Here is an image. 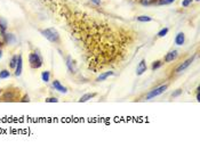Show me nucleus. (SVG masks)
<instances>
[{
    "label": "nucleus",
    "instance_id": "obj_1",
    "mask_svg": "<svg viewBox=\"0 0 200 148\" xmlns=\"http://www.w3.org/2000/svg\"><path fill=\"white\" fill-rule=\"evenodd\" d=\"M65 20L77 39L89 71L98 72L117 66L134 47L136 32L111 22L106 16L77 8L65 7Z\"/></svg>",
    "mask_w": 200,
    "mask_h": 148
},
{
    "label": "nucleus",
    "instance_id": "obj_2",
    "mask_svg": "<svg viewBox=\"0 0 200 148\" xmlns=\"http://www.w3.org/2000/svg\"><path fill=\"white\" fill-rule=\"evenodd\" d=\"M40 33L44 36L47 40H49L51 42H59V32L54 28H49V29H46V30H41Z\"/></svg>",
    "mask_w": 200,
    "mask_h": 148
},
{
    "label": "nucleus",
    "instance_id": "obj_3",
    "mask_svg": "<svg viewBox=\"0 0 200 148\" xmlns=\"http://www.w3.org/2000/svg\"><path fill=\"white\" fill-rule=\"evenodd\" d=\"M29 62L32 68H39L42 65V58L38 52H31L29 55Z\"/></svg>",
    "mask_w": 200,
    "mask_h": 148
},
{
    "label": "nucleus",
    "instance_id": "obj_4",
    "mask_svg": "<svg viewBox=\"0 0 200 148\" xmlns=\"http://www.w3.org/2000/svg\"><path fill=\"white\" fill-rule=\"evenodd\" d=\"M167 87H168V86H167V84H165V86H160V87H158V88L151 90L148 95H147V99H152V98H155V97L163 94V92L166 91Z\"/></svg>",
    "mask_w": 200,
    "mask_h": 148
},
{
    "label": "nucleus",
    "instance_id": "obj_5",
    "mask_svg": "<svg viewBox=\"0 0 200 148\" xmlns=\"http://www.w3.org/2000/svg\"><path fill=\"white\" fill-rule=\"evenodd\" d=\"M194 58H196V56H193V57H191V58H189V59H188V60H185L184 63H182V64H181V65H179V66H178L177 68L175 70V72H176V73H181L182 71H184V70H185L186 67H189V66H190V65H191V63H193V60H194Z\"/></svg>",
    "mask_w": 200,
    "mask_h": 148
},
{
    "label": "nucleus",
    "instance_id": "obj_6",
    "mask_svg": "<svg viewBox=\"0 0 200 148\" xmlns=\"http://www.w3.org/2000/svg\"><path fill=\"white\" fill-rule=\"evenodd\" d=\"M15 75L16 76H20L22 74V70H23V58L22 56L20 55L18 56V59H17V64H16V67H15Z\"/></svg>",
    "mask_w": 200,
    "mask_h": 148
},
{
    "label": "nucleus",
    "instance_id": "obj_7",
    "mask_svg": "<svg viewBox=\"0 0 200 148\" xmlns=\"http://www.w3.org/2000/svg\"><path fill=\"white\" fill-rule=\"evenodd\" d=\"M147 63H145V60L144 59H142L141 62L138 63V65H137V68H136V74L137 75H142V74L144 73V72H147Z\"/></svg>",
    "mask_w": 200,
    "mask_h": 148
},
{
    "label": "nucleus",
    "instance_id": "obj_8",
    "mask_svg": "<svg viewBox=\"0 0 200 148\" xmlns=\"http://www.w3.org/2000/svg\"><path fill=\"white\" fill-rule=\"evenodd\" d=\"M53 87L55 88V90H57V91L62 92V94H67V89L65 88L64 86H62L61 82L57 81V80H54V81H53Z\"/></svg>",
    "mask_w": 200,
    "mask_h": 148
},
{
    "label": "nucleus",
    "instance_id": "obj_9",
    "mask_svg": "<svg viewBox=\"0 0 200 148\" xmlns=\"http://www.w3.org/2000/svg\"><path fill=\"white\" fill-rule=\"evenodd\" d=\"M67 65L69 67V70H70V72L71 73H75L77 72V67H75V64H74V62L72 60V58L69 56L67 57Z\"/></svg>",
    "mask_w": 200,
    "mask_h": 148
},
{
    "label": "nucleus",
    "instance_id": "obj_10",
    "mask_svg": "<svg viewBox=\"0 0 200 148\" xmlns=\"http://www.w3.org/2000/svg\"><path fill=\"white\" fill-rule=\"evenodd\" d=\"M176 57H177V52H176V50H171V52H169L167 55H166L165 62H167V63L173 62L174 59H176Z\"/></svg>",
    "mask_w": 200,
    "mask_h": 148
},
{
    "label": "nucleus",
    "instance_id": "obj_11",
    "mask_svg": "<svg viewBox=\"0 0 200 148\" xmlns=\"http://www.w3.org/2000/svg\"><path fill=\"white\" fill-rule=\"evenodd\" d=\"M5 42L9 44H14L16 42V38L12 33H5Z\"/></svg>",
    "mask_w": 200,
    "mask_h": 148
},
{
    "label": "nucleus",
    "instance_id": "obj_12",
    "mask_svg": "<svg viewBox=\"0 0 200 148\" xmlns=\"http://www.w3.org/2000/svg\"><path fill=\"white\" fill-rule=\"evenodd\" d=\"M184 41H185V37H184V33H182V32H179L176 38H175V44H177V46H182V44H184Z\"/></svg>",
    "mask_w": 200,
    "mask_h": 148
},
{
    "label": "nucleus",
    "instance_id": "obj_13",
    "mask_svg": "<svg viewBox=\"0 0 200 148\" xmlns=\"http://www.w3.org/2000/svg\"><path fill=\"white\" fill-rule=\"evenodd\" d=\"M113 72L112 71H108V72H104V73H102L98 78L96 79V81H98V82H101V81H104L105 79H108L109 76H111V75H113Z\"/></svg>",
    "mask_w": 200,
    "mask_h": 148
},
{
    "label": "nucleus",
    "instance_id": "obj_14",
    "mask_svg": "<svg viewBox=\"0 0 200 148\" xmlns=\"http://www.w3.org/2000/svg\"><path fill=\"white\" fill-rule=\"evenodd\" d=\"M96 94H86V95H84V96L79 99V103H85V102H87L89 99H92L93 97H95Z\"/></svg>",
    "mask_w": 200,
    "mask_h": 148
},
{
    "label": "nucleus",
    "instance_id": "obj_15",
    "mask_svg": "<svg viewBox=\"0 0 200 148\" xmlns=\"http://www.w3.org/2000/svg\"><path fill=\"white\" fill-rule=\"evenodd\" d=\"M41 79H42L44 82H49V80H51V73H49L48 71L42 72V73H41Z\"/></svg>",
    "mask_w": 200,
    "mask_h": 148
},
{
    "label": "nucleus",
    "instance_id": "obj_16",
    "mask_svg": "<svg viewBox=\"0 0 200 148\" xmlns=\"http://www.w3.org/2000/svg\"><path fill=\"white\" fill-rule=\"evenodd\" d=\"M136 18H137L138 22H151L152 21V18L150 16H147V15H142V16H138Z\"/></svg>",
    "mask_w": 200,
    "mask_h": 148
},
{
    "label": "nucleus",
    "instance_id": "obj_17",
    "mask_svg": "<svg viewBox=\"0 0 200 148\" xmlns=\"http://www.w3.org/2000/svg\"><path fill=\"white\" fill-rule=\"evenodd\" d=\"M168 31H169V29L168 28H163V29H161L159 32H158V37L159 38H163L165 37L167 33H168Z\"/></svg>",
    "mask_w": 200,
    "mask_h": 148
},
{
    "label": "nucleus",
    "instance_id": "obj_18",
    "mask_svg": "<svg viewBox=\"0 0 200 148\" xmlns=\"http://www.w3.org/2000/svg\"><path fill=\"white\" fill-rule=\"evenodd\" d=\"M9 76H10V73H9V71H7V70H4V71L0 72V79H7Z\"/></svg>",
    "mask_w": 200,
    "mask_h": 148
},
{
    "label": "nucleus",
    "instance_id": "obj_19",
    "mask_svg": "<svg viewBox=\"0 0 200 148\" xmlns=\"http://www.w3.org/2000/svg\"><path fill=\"white\" fill-rule=\"evenodd\" d=\"M17 59H18V56H14L13 58L10 59L9 66L12 67V68H15V67H16V64H17Z\"/></svg>",
    "mask_w": 200,
    "mask_h": 148
},
{
    "label": "nucleus",
    "instance_id": "obj_20",
    "mask_svg": "<svg viewBox=\"0 0 200 148\" xmlns=\"http://www.w3.org/2000/svg\"><path fill=\"white\" fill-rule=\"evenodd\" d=\"M161 65H163V63H161L160 60H157V62H155V63L152 64V67H151V68L155 71V70H157V68H159V67L161 66Z\"/></svg>",
    "mask_w": 200,
    "mask_h": 148
},
{
    "label": "nucleus",
    "instance_id": "obj_21",
    "mask_svg": "<svg viewBox=\"0 0 200 148\" xmlns=\"http://www.w3.org/2000/svg\"><path fill=\"white\" fill-rule=\"evenodd\" d=\"M0 42H5V30L0 26Z\"/></svg>",
    "mask_w": 200,
    "mask_h": 148
},
{
    "label": "nucleus",
    "instance_id": "obj_22",
    "mask_svg": "<svg viewBox=\"0 0 200 148\" xmlns=\"http://www.w3.org/2000/svg\"><path fill=\"white\" fill-rule=\"evenodd\" d=\"M153 2H155V0H141V4L143 6H149V5H151Z\"/></svg>",
    "mask_w": 200,
    "mask_h": 148
},
{
    "label": "nucleus",
    "instance_id": "obj_23",
    "mask_svg": "<svg viewBox=\"0 0 200 148\" xmlns=\"http://www.w3.org/2000/svg\"><path fill=\"white\" fill-rule=\"evenodd\" d=\"M59 99L55 97H51V98H46V103H57Z\"/></svg>",
    "mask_w": 200,
    "mask_h": 148
},
{
    "label": "nucleus",
    "instance_id": "obj_24",
    "mask_svg": "<svg viewBox=\"0 0 200 148\" xmlns=\"http://www.w3.org/2000/svg\"><path fill=\"white\" fill-rule=\"evenodd\" d=\"M191 2H192V0H183V1H182V6H183V7H189Z\"/></svg>",
    "mask_w": 200,
    "mask_h": 148
},
{
    "label": "nucleus",
    "instance_id": "obj_25",
    "mask_svg": "<svg viewBox=\"0 0 200 148\" xmlns=\"http://www.w3.org/2000/svg\"><path fill=\"white\" fill-rule=\"evenodd\" d=\"M0 26L4 30H6V28H7V24H6V22H5L2 18H0Z\"/></svg>",
    "mask_w": 200,
    "mask_h": 148
},
{
    "label": "nucleus",
    "instance_id": "obj_26",
    "mask_svg": "<svg viewBox=\"0 0 200 148\" xmlns=\"http://www.w3.org/2000/svg\"><path fill=\"white\" fill-rule=\"evenodd\" d=\"M181 94H182V90H181V89H177L175 92H173V94H171V96H173V97H177V96H179Z\"/></svg>",
    "mask_w": 200,
    "mask_h": 148
},
{
    "label": "nucleus",
    "instance_id": "obj_27",
    "mask_svg": "<svg viewBox=\"0 0 200 148\" xmlns=\"http://www.w3.org/2000/svg\"><path fill=\"white\" fill-rule=\"evenodd\" d=\"M174 0H160L159 1V4L160 5H167V4H171V2H173Z\"/></svg>",
    "mask_w": 200,
    "mask_h": 148
},
{
    "label": "nucleus",
    "instance_id": "obj_28",
    "mask_svg": "<svg viewBox=\"0 0 200 148\" xmlns=\"http://www.w3.org/2000/svg\"><path fill=\"white\" fill-rule=\"evenodd\" d=\"M90 1H92V2H93L95 6H100V5H101V2H102L101 0H90Z\"/></svg>",
    "mask_w": 200,
    "mask_h": 148
},
{
    "label": "nucleus",
    "instance_id": "obj_29",
    "mask_svg": "<svg viewBox=\"0 0 200 148\" xmlns=\"http://www.w3.org/2000/svg\"><path fill=\"white\" fill-rule=\"evenodd\" d=\"M21 102H22V103H26V102L29 103V102H30L29 96H24V97H23V98H22V99H21Z\"/></svg>",
    "mask_w": 200,
    "mask_h": 148
},
{
    "label": "nucleus",
    "instance_id": "obj_30",
    "mask_svg": "<svg viewBox=\"0 0 200 148\" xmlns=\"http://www.w3.org/2000/svg\"><path fill=\"white\" fill-rule=\"evenodd\" d=\"M1 56H2V52L0 50V58H1Z\"/></svg>",
    "mask_w": 200,
    "mask_h": 148
},
{
    "label": "nucleus",
    "instance_id": "obj_31",
    "mask_svg": "<svg viewBox=\"0 0 200 148\" xmlns=\"http://www.w3.org/2000/svg\"><path fill=\"white\" fill-rule=\"evenodd\" d=\"M196 1H199V0H196Z\"/></svg>",
    "mask_w": 200,
    "mask_h": 148
}]
</instances>
